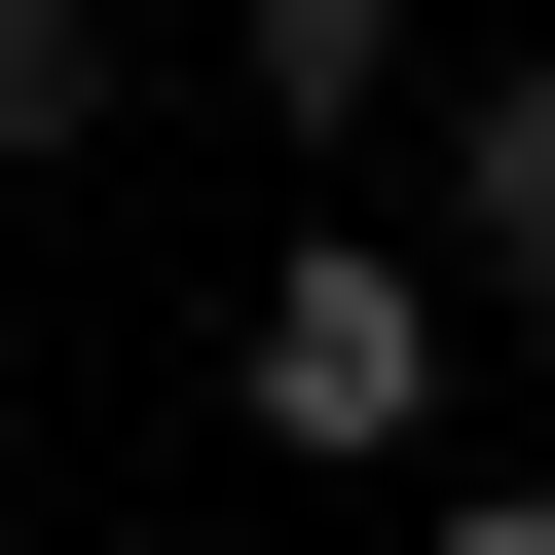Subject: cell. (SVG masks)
<instances>
[{
    "label": "cell",
    "mask_w": 555,
    "mask_h": 555,
    "mask_svg": "<svg viewBox=\"0 0 555 555\" xmlns=\"http://www.w3.org/2000/svg\"><path fill=\"white\" fill-rule=\"evenodd\" d=\"M222 408L297 444V481H444V408H481V297H444V259H371V222H297V259L222 297Z\"/></svg>",
    "instance_id": "obj_1"
},
{
    "label": "cell",
    "mask_w": 555,
    "mask_h": 555,
    "mask_svg": "<svg viewBox=\"0 0 555 555\" xmlns=\"http://www.w3.org/2000/svg\"><path fill=\"white\" fill-rule=\"evenodd\" d=\"M222 75H259V112H297V149H371V112L444 75V38H408V0H222Z\"/></svg>",
    "instance_id": "obj_3"
},
{
    "label": "cell",
    "mask_w": 555,
    "mask_h": 555,
    "mask_svg": "<svg viewBox=\"0 0 555 555\" xmlns=\"http://www.w3.org/2000/svg\"><path fill=\"white\" fill-rule=\"evenodd\" d=\"M112 112H149V38H112V0H0V185H75Z\"/></svg>",
    "instance_id": "obj_4"
},
{
    "label": "cell",
    "mask_w": 555,
    "mask_h": 555,
    "mask_svg": "<svg viewBox=\"0 0 555 555\" xmlns=\"http://www.w3.org/2000/svg\"><path fill=\"white\" fill-rule=\"evenodd\" d=\"M481 371H518V408H555V297H481Z\"/></svg>",
    "instance_id": "obj_6"
},
{
    "label": "cell",
    "mask_w": 555,
    "mask_h": 555,
    "mask_svg": "<svg viewBox=\"0 0 555 555\" xmlns=\"http://www.w3.org/2000/svg\"><path fill=\"white\" fill-rule=\"evenodd\" d=\"M408 555H555V444H444V481H408Z\"/></svg>",
    "instance_id": "obj_5"
},
{
    "label": "cell",
    "mask_w": 555,
    "mask_h": 555,
    "mask_svg": "<svg viewBox=\"0 0 555 555\" xmlns=\"http://www.w3.org/2000/svg\"><path fill=\"white\" fill-rule=\"evenodd\" d=\"M444 259H481V297H555V38L444 75Z\"/></svg>",
    "instance_id": "obj_2"
}]
</instances>
